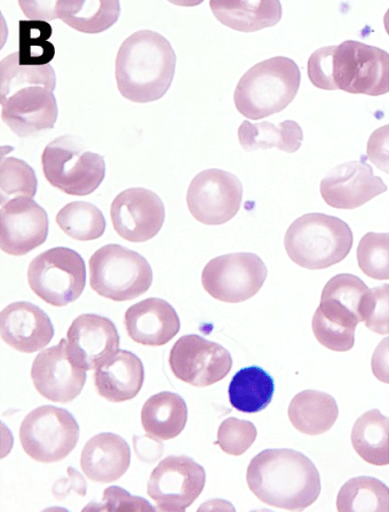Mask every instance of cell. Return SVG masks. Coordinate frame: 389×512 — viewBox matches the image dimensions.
Instances as JSON below:
<instances>
[{
  "instance_id": "44dd1931",
  "label": "cell",
  "mask_w": 389,
  "mask_h": 512,
  "mask_svg": "<svg viewBox=\"0 0 389 512\" xmlns=\"http://www.w3.org/2000/svg\"><path fill=\"white\" fill-rule=\"evenodd\" d=\"M124 324L131 340L147 347H162L180 332V318L168 301L149 298L125 312Z\"/></svg>"
},
{
  "instance_id": "52a82bcc",
  "label": "cell",
  "mask_w": 389,
  "mask_h": 512,
  "mask_svg": "<svg viewBox=\"0 0 389 512\" xmlns=\"http://www.w3.org/2000/svg\"><path fill=\"white\" fill-rule=\"evenodd\" d=\"M42 165L51 186L71 196L93 194L106 176L105 158L85 150L83 142L71 135L47 144Z\"/></svg>"
},
{
  "instance_id": "836d02e7",
  "label": "cell",
  "mask_w": 389,
  "mask_h": 512,
  "mask_svg": "<svg viewBox=\"0 0 389 512\" xmlns=\"http://www.w3.org/2000/svg\"><path fill=\"white\" fill-rule=\"evenodd\" d=\"M52 28L49 23L20 22L19 61L26 66H45L54 58V46L49 42Z\"/></svg>"
},
{
  "instance_id": "f1b7e54d",
  "label": "cell",
  "mask_w": 389,
  "mask_h": 512,
  "mask_svg": "<svg viewBox=\"0 0 389 512\" xmlns=\"http://www.w3.org/2000/svg\"><path fill=\"white\" fill-rule=\"evenodd\" d=\"M303 140V128L295 120H285L279 125L269 122L252 124L244 120L238 128V141L246 151L276 148L293 154L300 149Z\"/></svg>"
},
{
  "instance_id": "ba28073f",
  "label": "cell",
  "mask_w": 389,
  "mask_h": 512,
  "mask_svg": "<svg viewBox=\"0 0 389 512\" xmlns=\"http://www.w3.org/2000/svg\"><path fill=\"white\" fill-rule=\"evenodd\" d=\"M28 283L44 302L53 307H66L81 298L85 290V262L71 248H51L30 262Z\"/></svg>"
},
{
  "instance_id": "d6a6232c",
  "label": "cell",
  "mask_w": 389,
  "mask_h": 512,
  "mask_svg": "<svg viewBox=\"0 0 389 512\" xmlns=\"http://www.w3.org/2000/svg\"><path fill=\"white\" fill-rule=\"evenodd\" d=\"M38 180L33 167L25 160L15 157H2L0 162V204L11 199L27 197L33 199L37 194Z\"/></svg>"
},
{
  "instance_id": "74e56055",
  "label": "cell",
  "mask_w": 389,
  "mask_h": 512,
  "mask_svg": "<svg viewBox=\"0 0 389 512\" xmlns=\"http://www.w3.org/2000/svg\"><path fill=\"white\" fill-rule=\"evenodd\" d=\"M257 435L252 422L229 418L220 424L217 444L226 454L241 456L256 442Z\"/></svg>"
},
{
  "instance_id": "484cf974",
  "label": "cell",
  "mask_w": 389,
  "mask_h": 512,
  "mask_svg": "<svg viewBox=\"0 0 389 512\" xmlns=\"http://www.w3.org/2000/svg\"><path fill=\"white\" fill-rule=\"evenodd\" d=\"M289 419L301 434L320 436L331 430L339 416L336 399L325 392L305 390L293 397Z\"/></svg>"
},
{
  "instance_id": "603a6c76",
  "label": "cell",
  "mask_w": 389,
  "mask_h": 512,
  "mask_svg": "<svg viewBox=\"0 0 389 512\" xmlns=\"http://www.w3.org/2000/svg\"><path fill=\"white\" fill-rule=\"evenodd\" d=\"M145 367L133 352L117 354L94 373L95 389L110 403H124L136 398L144 386Z\"/></svg>"
},
{
  "instance_id": "4dcf8cb0",
  "label": "cell",
  "mask_w": 389,
  "mask_h": 512,
  "mask_svg": "<svg viewBox=\"0 0 389 512\" xmlns=\"http://www.w3.org/2000/svg\"><path fill=\"white\" fill-rule=\"evenodd\" d=\"M339 512H389V488L381 480L362 476L349 479L337 496Z\"/></svg>"
},
{
  "instance_id": "9c48e42d",
  "label": "cell",
  "mask_w": 389,
  "mask_h": 512,
  "mask_svg": "<svg viewBox=\"0 0 389 512\" xmlns=\"http://www.w3.org/2000/svg\"><path fill=\"white\" fill-rule=\"evenodd\" d=\"M20 440L23 451L31 459L42 463L59 462L78 444V422L65 408L37 407L22 421Z\"/></svg>"
},
{
  "instance_id": "7bdbcfd3",
  "label": "cell",
  "mask_w": 389,
  "mask_h": 512,
  "mask_svg": "<svg viewBox=\"0 0 389 512\" xmlns=\"http://www.w3.org/2000/svg\"><path fill=\"white\" fill-rule=\"evenodd\" d=\"M19 5L23 14L31 21L46 23L58 19L57 2L53 0H35V2L20 0Z\"/></svg>"
},
{
  "instance_id": "e575fe53",
  "label": "cell",
  "mask_w": 389,
  "mask_h": 512,
  "mask_svg": "<svg viewBox=\"0 0 389 512\" xmlns=\"http://www.w3.org/2000/svg\"><path fill=\"white\" fill-rule=\"evenodd\" d=\"M357 263L364 275L376 280L389 279V234L368 232L357 247Z\"/></svg>"
},
{
  "instance_id": "ab89813d",
  "label": "cell",
  "mask_w": 389,
  "mask_h": 512,
  "mask_svg": "<svg viewBox=\"0 0 389 512\" xmlns=\"http://www.w3.org/2000/svg\"><path fill=\"white\" fill-rule=\"evenodd\" d=\"M155 511L153 506L139 496H133L118 486L108 487L101 502H92L84 511Z\"/></svg>"
},
{
  "instance_id": "f546056e",
  "label": "cell",
  "mask_w": 389,
  "mask_h": 512,
  "mask_svg": "<svg viewBox=\"0 0 389 512\" xmlns=\"http://www.w3.org/2000/svg\"><path fill=\"white\" fill-rule=\"evenodd\" d=\"M352 444L357 455L376 467L389 464V419L379 410L360 416L352 431Z\"/></svg>"
},
{
  "instance_id": "f35d334b",
  "label": "cell",
  "mask_w": 389,
  "mask_h": 512,
  "mask_svg": "<svg viewBox=\"0 0 389 512\" xmlns=\"http://www.w3.org/2000/svg\"><path fill=\"white\" fill-rule=\"evenodd\" d=\"M362 322L370 331L379 335L389 333V284L371 288L364 295L360 306Z\"/></svg>"
},
{
  "instance_id": "ac0fdd59",
  "label": "cell",
  "mask_w": 389,
  "mask_h": 512,
  "mask_svg": "<svg viewBox=\"0 0 389 512\" xmlns=\"http://www.w3.org/2000/svg\"><path fill=\"white\" fill-rule=\"evenodd\" d=\"M86 378V371L71 362L66 339L42 351L31 367L36 390L53 403L73 402L81 395Z\"/></svg>"
},
{
  "instance_id": "1f68e13d",
  "label": "cell",
  "mask_w": 389,
  "mask_h": 512,
  "mask_svg": "<svg viewBox=\"0 0 389 512\" xmlns=\"http://www.w3.org/2000/svg\"><path fill=\"white\" fill-rule=\"evenodd\" d=\"M57 223L63 232L79 242H90L105 234L107 222L99 208L87 202H73L61 208Z\"/></svg>"
},
{
  "instance_id": "d590c367",
  "label": "cell",
  "mask_w": 389,
  "mask_h": 512,
  "mask_svg": "<svg viewBox=\"0 0 389 512\" xmlns=\"http://www.w3.org/2000/svg\"><path fill=\"white\" fill-rule=\"evenodd\" d=\"M369 287L363 280L351 274H340L331 278L324 286L321 301H328L343 308L361 320L360 306Z\"/></svg>"
},
{
  "instance_id": "9a60e30c",
  "label": "cell",
  "mask_w": 389,
  "mask_h": 512,
  "mask_svg": "<svg viewBox=\"0 0 389 512\" xmlns=\"http://www.w3.org/2000/svg\"><path fill=\"white\" fill-rule=\"evenodd\" d=\"M110 216L119 237L131 243H145L163 228L165 206L154 191L130 188L114 199Z\"/></svg>"
},
{
  "instance_id": "8d00e7d4",
  "label": "cell",
  "mask_w": 389,
  "mask_h": 512,
  "mask_svg": "<svg viewBox=\"0 0 389 512\" xmlns=\"http://www.w3.org/2000/svg\"><path fill=\"white\" fill-rule=\"evenodd\" d=\"M312 327L316 340L323 347L337 352L353 349L356 327L325 317L319 309L315 311Z\"/></svg>"
},
{
  "instance_id": "83f0119b",
  "label": "cell",
  "mask_w": 389,
  "mask_h": 512,
  "mask_svg": "<svg viewBox=\"0 0 389 512\" xmlns=\"http://www.w3.org/2000/svg\"><path fill=\"white\" fill-rule=\"evenodd\" d=\"M274 391V379L264 368L245 367L229 383V402L237 411L259 413L272 403Z\"/></svg>"
},
{
  "instance_id": "2e32d148",
  "label": "cell",
  "mask_w": 389,
  "mask_h": 512,
  "mask_svg": "<svg viewBox=\"0 0 389 512\" xmlns=\"http://www.w3.org/2000/svg\"><path fill=\"white\" fill-rule=\"evenodd\" d=\"M49 226V215L34 199L13 198L0 211V247L12 256L26 255L46 242Z\"/></svg>"
},
{
  "instance_id": "bcb514c9",
  "label": "cell",
  "mask_w": 389,
  "mask_h": 512,
  "mask_svg": "<svg viewBox=\"0 0 389 512\" xmlns=\"http://www.w3.org/2000/svg\"><path fill=\"white\" fill-rule=\"evenodd\" d=\"M2 431H0V459H5L10 454L13 448V435L9 428L5 426V423L0 424Z\"/></svg>"
},
{
  "instance_id": "30bf717a",
  "label": "cell",
  "mask_w": 389,
  "mask_h": 512,
  "mask_svg": "<svg viewBox=\"0 0 389 512\" xmlns=\"http://www.w3.org/2000/svg\"><path fill=\"white\" fill-rule=\"evenodd\" d=\"M337 90L370 96L389 92V55L376 46L346 40L333 55Z\"/></svg>"
},
{
  "instance_id": "6da1fadb",
  "label": "cell",
  "mask_w": 389,
  "mask_h": 512,
  "mask_svg": "<svg viewBox=\"0 0 389 512\" xmlns=\"http://www.w3.org/2000/svg\"><path fill=\"white\" fill-rule=\"evenodd\" d=\"M57 77L51 64L26 66L19 53L0 62V103L3 122L20 138L51 130L58 120L54 90Z\"/></svg>"
},
{
  "instance_id": "277c9868",
  "label": "cell",
  "mask_w": 389,
  "mask_h": 512,
  "mask_svg": "<svg viewBox=\"0 0 389 512\" xmlns=\"http://www.w3.org/2000/svg\"><path fill=\"white\" fill-rule=\"evenodd\" d=\"M298 64L285 56L261 61L245 72L234 92L236 109L248 119H263L283 111L300 87Z\"/></svg>"
},
{
  "instance_id": "b9f144b4",
  "label": "cell",
  "mask_w": 389,
  "mask_h": 512,
  "mask_svg": "<svg viewBox=\"0 0 389 512\" xmlns=\"http://www.w3.org/2000/svg\"><path fill=\"white\" fill-rule=\"evenodd\" d=\"M389 125L378 128L370 136L367 148V156L370 162L379 170L389 173Z\"/></svg>"
},
{
  "instance_id": "7402d4cb",
  "label": "cell",
  "mask_w": 389,
  "mask_h": 512,
  "mask_svg": "<svg viewBox=\"0 0 389 512\" xmlns=\"http://www.w3.org/2000/svg\"><path fill=\"white\" fill-rule=\"evenodd\" d=\"M131 466V448L126 440L111 432L92 437L83 448L81 467L84 475L101 484L121 479Z\"/></svg>"
},
{
  "instance_id": "7c38bea8",
  "label": "cell",
  "mask_w": 389,
  "mask_h": 512,
  "mask_svg": "<svg viewBox=\"0 0 389 512\" xmlns=\"http://www.w3.org/2000/svg\"><path fill=\"white\" fill-rule=\"evenodd\" d=\"M243 186L233 173L210 168L198 173L187 192V206L198 222L221 226L241 210Z\"/></svg>"
},
{
  "instance_id": "7a4b0ae2",
  "label": "cell",
  "mask_w": 389,
  "mask_h": 512,
  "mask_svg": "<svg viewBox=\"0 0 389 512\" xmlns=\"http://www.w3.org/2000/svg\"><path fill=\"white\" fill-rule=\"evenodd\" d=\"M250 491L267 506L303 511L321 494V476L303 453L272 448L254 456L246 472Z\"/></svg>"
},
{
  "instance_id": "3957f363",
  "label": "cell",
  "mask_w": 389,
  "mask_h": 512,
  "mask_svg": "<svg viewBox=\"0 0 389 512\" xmlns=\"http://www.w3.org/2000/svg\"><path fill=\"white\" fill-rule=\"evenodd\" d=\"M176 67L177 54L168 39L153 30L134 32L117 53L118 91L136 103L160 100L170 90Z\"/></svg>"
},
{
  "instance_id": "d4e9b609",
  "label": "cell",
  "mask_w": 389,
  "mask_h": 512,
  "mask_svg": "<svg viewBox=\"0 0 389 512\" xmlns=\"http://www.w3.org/2000/svg\"><path fill=\"white\" fill-rule=\"evenodd\" d=\"M187 420L185 399L169 391L150 397L141 411V424L146 434L161 442L177 438L186 428Z\"/></svg>"
},
{
  "instance_id": "60d3db41",
  "label": "cell",
  "mask_w": 389,
  "mask_h": 512,
  "mask_svg": "<svg viewBox=\"0 0 389 512\" xmlns=\"http://www.w3.org/2000/svg\"><path fill=\"white\" fill-rule=\"evenodd\" d=\"M337 46L322 47L308 60V77L312 84L324 91H337L333 82V55Z\"/></svg>"
},
{
  "instance_id": "e0dca14e",
  "label": "cell",
  "mask_w": 389,
  "mask_h": 512,
  "mask_svg": "<svg viewBox=\"0 0 389 512\" xmlns=\"http://www.w3.org/2000/svg\"><path fill=\"white\" fill-rule=\"evenodd\" d=\"M119 339L117 328L109 318L81 315L67 332L68 355L82 370H98L117 354Z\"/></svg>"
},
{
  "instance_id": "4fadbf2b",
  "label": "cell",
  "mask_w": 389,
  "mask_h": 512,
  "mask_svg": "<svg viewBox=\"0 0 389 512\" xmlns=\"http://www.w3.org/2000/svg\"><path fill=\"white\" fill-rule=\"evenodd\" d=\"M206 483L205 470L188 456H168L149 478L147 492L156 510L182 512L200 498Z\"/></svg>"
},
{
  "instance_id": "cb8c5ba5",
  "label": "cell",
  "mask_w": 389,
  "mask_h": 512,
  "mask_svg": "<svg viewBox=\"0 0 389 512\" xmlns=\"http://www.w3.org/2000/svg\"><path fill=\"white\" fill-rule=\"evenodd\" d=\"M211 11L226 27L254 32L274 27L282 19V5L279 0H211Z\"/></svg>"
},
{
  "instance_id": "ffe728a7",
  "label": "cell",
  "mask_w": 389,
  "mask_h": 512,
  "mask_svg": "<svg viewBox=\"0 0 389 512\" xmlns=\"http://www.w3.org/2000/svg\"><path fill=\"white\" fill-rule=\"evenodd\" d=\"M0 336L7 346L34 354L49 346L54 327L45 311L33 303L20 301L0 312Z\"/></svg>"
},
{
  "instance_id": "8992f818",
  "label": "cell",
  "mask_w": 389,
  "mask_h": 512,
  "mask_svg": "<svg viewBox=\"0 0 389 512\" xmlns=\"http://www.w3.org/2000/svg\"><path fill=\"white\" fill-rule=\"evenodd\" d=\"M92 290L115 302L138 299L153 284V269L136 251L109 244L99 248L90 259Z\"/></svg>"
},
{
  "instance_id": "4316f807",
  "label": "cell",
  "mask_w": 389,
  "mask_h": 512,
  "mask_svg": "<svg viewBox=\"0 0 389 512\" xmlns=\"http://www.w3.org/2000/svg\"><path fill=\"white\" fill-rule=\"evenodd\" d=\"M121 14L118 0H58V19L84 34H100L113 27Z\"/></svg>"
},
{
  "instance_id": "ee69618b",
  "label": "cell",
  "mask_w": 389,
  "mask_h": 512,
  "mask_svg": "<svg viewBox=\"0 0 389 512\" xmlns=\"http://www.w3.org/2000/svg\"><path fill=\"white\" fill-rule=\"evenodd\" d=\"M86 483L81 474L74 468H68V477L60 479L53 487L55 499L62 501L67 498L70 491H75L79 496L86 495Z\"/></svg>"
},
{
  "instance_id": "7dc6e473",
  "label": "cell",
  "mask_w": 389,
  "mask_h": 512,
  "mask_svg": "<svg viewBox=\"0 0 389 512\" xmlns=\"http://www.w3.org/2000/svg\"><path fill=\"white\" fill-rule=\"evenodd\" d=\"M0 24H2V29H0V37H2V40H0V48H3L7 39V36H9V30H7V24L5 22L4 16L0 14Z\"/></svg>"
},
{
  "instance_id": "5bb4252c",
  "label": "cell",
  "mask_w": 389,
  "mask_h": 512,
  "mask_svg": "<svg viewBox=\"0 0 389 512\" xmlns=\"http://www.w3.org/2000/svg\"><path fill=\"white\" fill-rule=\"evenodd\" d=\"M169 364L177 379L204 388L226 378L232 371L233 358L219 343L189 334L174 343Z\"/></svg>"
},
{
  "instance_id": "5b68a950",
  "label": "cell",
  "mask_w": 389,
  "mask_h": 512,
  "mask_svg": "<svg viewBox=\"0 0 389 512\" xmlns=\"http://www.w3.org/2000/svg\"><path fill=\"white\" fill-rule=\"evenodd\" d=\"M353 242V231L345 221L323 213L300 216L284 237L289 258L309 270L327 269L344 261Z\"/></svg>"
},
{
  "instance_id": "f6af8a7d",
  "label": "cell",
  "mask_w": 389,
  "mask_h": 512,
  "mask_svg": "<svg viewBox=\"0 0 389 512\" xmlns=\"http://www.w3.org/2000/svg\"><path fill=\"white\" fill-rule=\"evenodd\" d=\"M388 351L389 338H385L372 357V372L379 381L384 383H389Z\"/></svg>"
},
{
  "instance_id": "d6986e66",
  "label": "cell",
  "mask_w": 389,
  "mask_h": 512,
  "mask_svg": "<svg viewBox=\"0 0 389 512\" xmlns=\"http://www.w3.org/2000/svg\"><path fill=\"white\" fill-rule=\"evenodd\" d=\"M320 190L329 206L337 210H355L385 194L387 186L367 162L353 160L337 166L325 176Z\"/></svg>"
},
{
  "instance_id": "8fae6325",
  "label": "cell",
  "mask_w": 389,
  "mask_h": 512,
  "mask_svg": "<svg viewBox=\"0 0 389 512\" xmlns=\"http://www.w3.org/2000/svg\"><path fill=\"white\" fill-rule=\"evenodd\" d=\"M268 275L266 264L253 253H232L211 260L203 269L206 293L225 303H241L257 295Z\"/></svg>"
}]
</instances>
